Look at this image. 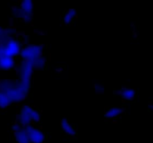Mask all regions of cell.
Instances as JSON below:
<instances>
[{
	"mask_svg": "<svg viewBox=\"0 0 153 143\" xmlns=\"http://www.w3.org/2000/svg\"><path fill=\"white\" fill-rule=\"evenodd\" d=\"M22 48V44L19 40L14 39L13 37L8 39L5 43H1L0 51L1 55H6V56L14 57L19 55L20 51Z\"/></svg>",
	"mask_w": 153,
	"mask_h": 143,
	"instance_id": "obj_1",
	"label": "cell"
},
{
	"mask_svg": "<svg viewBox=\"0 0 153 143\" xmlns=\"http://www.w3.org/2000/svg\"><path fill=\"white\" fill-rule=\"evenodd\" d=\"M43 52V46L40 45L31 44L28 45L25 47L22 48L19 55L23 60L28 61H34L37 58L43 56L42 54Z\"/></svg>",
	"mask_w": 153,
	"mask_h": 143,
	"instance_id": "obj_2",
	"label": "cell"
},
{
	"mask_svg": "<svg viewBox=\"0 0 153 143\" xmlns=\"http://www.w3.org/2000/svg\"><path fill=\"white\" fill-rule=\"evenodd\" d=\"M35 111L36 110L34 108L28 106V105L22 106L17 115L16 124H19V126H22V127L28 125V124H31V122L32 121L33 115L34 114Z\"/></svg>",
	"mask_w": 153,
	"mask_h": 143,
	"instance_id": "obj_3",
	"label": "cell"
},
{
	"mask_svg": "<svg viewBox=\"0 0 153 143\" xmlns=\"http://www.w3.org/2000/svg\"><path fill=\"white\" fill-rule=\"evenodd\" d=\"M22 127L28 134L31 143H43L44 142L45 135L41 130L35 127L31 124Z\"/></svg>",
	"mask_w": 153,
	"mask_h": 143,
	"instance_id": "obj_4",
	"label": "cell"
},
{
	"mask_svg": "<svg viewBox=\"0 0 153 143\" xmlns=\"http://www.w3.org/2000/svg\"><path fill=\"white\" fill-rule=\"evenodd\" d=\"M16 67V61L14 58L12 57L6 56L3 55L0 56V70H11Z\"/></svg>",
	"mask_w": 153,
	"mask_h": 143,
	"instance_id": "obj_5",
	"label": "cell"
},
{
	"mask_svg": "<svg viewBox=\"0 0 153 143\" xmlns=\"http://www.w3.org/2000/svg\"><path fill=\"white\" fill-rule=\"evenodd\" d=\"M13 136L16 143H31L28 134L22 127L13 131Z\"/></svg>",
	"mask_w": 153,
	"mask_h": 143,
	"instance_id": "obj_6",
	"label": "cell"
},
{
	"mask_svg": "<svg viewBox=\"0 0 153 143\" xmlns=\"http://www.w3.org/2000/svg\"><path fill=\"white\" fill-rule=\"evenodd\" d=\"M61 128H62V130L70 136H74L76 135V130H75V127H73L72 124H70V123L69 122L68 119H67V118H64L61 119Z\"/></svg>",
	"mask_w": 153,
	"mask_h": 143,
	"instance_id": "obj_7",
	"label": "cell"
},
{
	"mask_svg": "<svg viewBox=\"0 0 153 143\" xmlns=\"http://www.w3.org/2000/svg\"><path fill=\"white\" fill-rule=\"evenodd\" d=\"M123 112V109L121 107H117V106H111L107 108L105 111L104 116L105 118H114L117 117Z\"/></svg>",
	"mask_w": 153,
	"mask_h": 143,
	"instance_id": "obj_8",
	"label": "cell"
},
{
	"mask_svg": "<svg viewBox=\"0 0 153 143\" xmlns=\"http://www.w3.org/2000/svg\"><path fill=\"white\" fill-rule=\"evenodd\" d=\"M120 95L126 101H131L135 97V91L131 88H122Z\"/></svg>",
	"mask_w": 153,
	"mask_h": 143,
	"instance_id": "obj_9",
	"label": "cell"
},
{
	"mask_svg": "<svg viewBox=\"0 0 153 143\" xmlns=\"http://www.w3.org/2000/svg\"><path fill=\"white\" fill-rule=\"evenodd\" d=\"M10 105L5 92L0 90V109H6Z\"/></svg>",
	"mask_w": 153,
	"mask_h": 143,
	"instance_id": "obj_10",
	"label": "cell"
},
{
	"mask_svg": "<svg viewBox=\"0 0 153 143\" xmlns=\"http://www.w3.org/2000/svg\"><path fill=\"white\" fill-rule=\"evenodd\" d=\"M19 7L26 10V11L33 12L32 1H31V0H23V1H21L20 4H19Z\"/></svg>",
	"mask_w": 153,
	"mask_h": 143,
	"instance_id": "obj_11",
	"label": "cell"
},
{
	"mask_svg": "<svg viewBox=\"0 0 153 143\" xmlns=\"http://www.w3.org/2000/svg\"><path fill=\"white\" fill-rule=\"evenodd\" d=\"M46 64V59L43 56L39 57L37 59L33 61V66H34V67H39V68H40L42 67H44Z\"/></svg>",
	"mask_w": 153,
	"mask_h": 143,
	"instance_id": "obj_12",
	"label": "cell"
},
{
	"mask_svg": "<svg viewBox=\"0 0 153 143\" xmlns=\"http://www.w3.org/2000/svg\"><path fill=\"white\" fill-rule=\"evenodd\" d=\"M62 19H63V22H64V24H66V25H68V24H70L73 22V20L74 18L72 17L69 13H67V12H66L65 14L63 16Z\"/></svg>",
	"mask_w": 153,
	"mask_h": 143,
	"instance_id": "obj_13",
	"label": "cell"
},
{
	"mask_svg": "<svg viewBox=\"0 0 153 143\" xmlns=\"http://www.w3.org/2000/svg\"><path fill=\"white\" fill-rule=\"evenodd\" d=\"M40 120V113H39L37 111H35V112H34V114L33 115V117H32V121H34V123H37L39 122Z\"/></svg>",
	"mask_w": 153,
	"mask_h": 143,
	"instance_id": "obj_14",
	"label": "cell"
},
{
	"mask_svg": "<svg viewBox=\"0 0 153 143\" xmlns=\"http://www.w3.org/2000/svg\"><path fill=\"white\" fill-rule=\"evenodd\" d=\"M1 28H2V27L0 26V31H1Z\"/></svg>",
	"mask_w": 153,
	"mask_h": 143,
	"instance_id": "obj_15",
	"label": "cell"
}]
</instances>
